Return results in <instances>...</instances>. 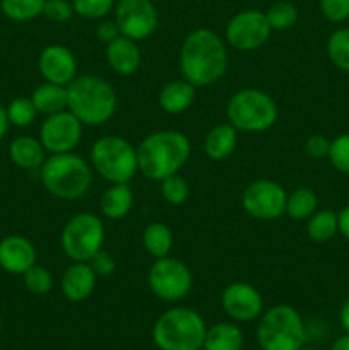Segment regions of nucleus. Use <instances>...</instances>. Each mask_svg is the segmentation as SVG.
Listing matches in <instances>:
<instances>
[{
  "label": "nucleus",
  "instance_id": "obj_1",
  "mask_svg": "<svg viewBox=\"0 0 349 350\" xmlns=\"http://www.w3.org/2000/svg\"><path fill=\"white\" fill-rule=\"evenodd\" d=\"M228 50L219 34L201 27L188 34L180 48V72L195 88L216 84L228 70Z\"/></svg>",
  "mask_w": 349,
  "mask_h": 350
},
{
  "label": "nucleus",
  "instance_id": "obj_2",
  "mask_svg": "<svg viewBox=\"0 0 349 350\" xmlns=\"http://www.w3.org/2000/svg\"><path fill=\"white\" fill-rule=\"evenodd\" d=\"M192 144L185 133L178 130H161L144 137L137 146L139 171L153 181L177 174L188 163Z\"/></svg>",
  "mask_w": 349,
  "mask_h": 350
},
{
  "label": "nucleus",
  "instance_id": "obj_3",
  "mask_svg": "<svg viewBox=\"0 0 349 350\" xmlns=\"http://www.w3.org/2000/svg\"><path fill=\"white\" fill-rule=\"evenodd\" d=\"M116 92L99 75H79L67 85V109L88 126L105 125L116 111Z\"/></svg>",
  "mask_w": 349,
  "mask_h": 350
},
{
  "label": "nucleus",
  "instance_id": "obj_4",
  "mask_svg": "<svg viewBox=\"0 0 349 350\" xmlns=\"http://www.w3.org/2000/svg\"><path fill=\"white\" fill-rule=\"evenodd\" d=\"M40 178L50 195L60 200H77L91 188L92 167L74 152L51 154L40 167Z\"/></svg>",
  "mask_w": 349,
  "mask_h": 350
},
{
  "label": "nucleus",
  "instance_id": "obj_5",
  "mask_svg": "<svg viewBox=\"0 0 349 350\" xmlns=\"http://www.w3.org/2000/svg\"><path fill=\"white\" fill-rule=\"evenodd\" d=\"M205 321L190 308L164 311L153 327V342L159 350H197L205 338Z\"/></svg>",
  "mask_w": 349,
  "mask_h": 350
},
{
  "label": "nucleus",
  "instance_id": "obj_6",
  "mask_svg": "<svg viewBox=\"0 0 349 350\" xmlns=\"http://www.w3.org/2000/svg\"><path fill=\"white\" fill-rule=\"evenodd\" d=\"M257 342L262 350H301L307 328L300 313L289 304H276L260 314Z\"/></svg>",
  "mask_w": 349,
  "mask_h": 350
},
{
  "label": "nucleus",
  "instance_id": "obj_7",
  "mask_svg": "<svg viewBox=\"0 0 349 350\" xmlns=\"http://www.w3.org/2000/svg\"><path fill=\"white\" fill-rule=\"evenodd\" d=\"M279 109L267 92L255 88L240 89L229 98L226 118L238 132L260 133L277 122Z\"/></svg>",
  "mask_w": 349,
  "mask_h": 350
},
{
  "label": "nucleus",
  "instance_id": "obj_8",
  "mask_svg": "<svg viewBox=\"0 0 349 350\" xmlns=\"http://www.w3.org/2000/svg\"><path fill=\"white\" fill-rule=\"evenodd\" d=\"M91 167L109 185L130 183L139 171L137 147L118 135L99 137L92 144Z\"/></svg>",
  "mask_w": 349,
  "mask_h": 350
},
{
  "label": "nucleus",
  "instance_id": "obj_9",
  "mask_svg": "<svg viewBox=\"0 0 349 350\" xmlns=\"http://www.w3.org/2000/svg\"><path fill=\"white\" fill-rule=\"evenodd\" d=\"M105 243V226L91 212L75 214L65 222L60 234V246L72 262H89Z\"/></svg>",
  "mask_w": 349,
  "mask_h": 350
},
{
  "label": "nucleus",
  "instance_id": "obj_10",
  "mask_svg": "<svg viewBox=\"0 0 349 350\" xmlns=\"http://www.w3.org/2000/svg\"><path fill=\"white\" fill-rule=\"evenodd\" d=\"M194 284L190 269L181 260L164 256L151 265L147 273V286L151 293L161 301L177 303L188 296Z\"/></svg>",
  "mask_w": 349,
  "mask_h": 350
},
{
  "label": "nucleus",
  "instance_id": "obj_11",
  "mask_svg": "<svg viewBox=\"0 0 349 350\" xmlns=\"http://www.w3.org/2000/svg\"><path fill=\"white\" fill-rule=\"evenodd\" d=\"M287 193L272 180L252 181L243 190V211L259 221H276L286 214Z\"/></svg>",
  "mask_w": 349,
  "mask_h": 350
},
{
  "label": "nucleus",
  "instance_id": "obj_12",
  "mask_svg": "<svg viewBox=\"0 0 349 350\" xmlns=\"http://www.w3.org/2000/svg\"><path fill=\"white\" fill-rule=\"evenodd\" d=\"M115 23L122 36L142 41L153 36L159 26V14L153 0H118Z\"/></svg>",
  "mask_w": 349,
  "mask_h": 350
},
{
  "label": "nucleus",
  "instance_id": "obj_13",
  "mask_svg": "<svg viewBox=\"0 0 349 350\" xmlns=\"http://www.w3.org/2000/svg\"><path fill=\"white\" fill-rule=\"evenodd\" d=\"M270 26L266 12L260 10H242L229 19L226 26V41L229 46L240 51H253L263 46L270 38Z\"/></svg>",
  "mask_w": 349,
  "mask_h": 350
},
{
  "label": "nucleus",
  "instance_id": "obj_14",
  "mask_svg": "<svg viewBox=\"0 0 349 350\" xmlns=\"http://www.w3.org/2000/svg\"><path fill=\"white\" fill-rule=\"evenodd\" d=\"M82 123L68 109L44 118L40 129V142L50 154L74 152L82 140Z\"/></svg>",
  "mask_w": 349,
  "mask_h": 350
},
{
  "label": "nucleus",
  "instance_id": "obj_15",
  "mask_svg": "<svg viewBox=\"0 0 349 350\" xmlns=\"http://www.w3.org/2000/svg\"><path fill=\"white\" fill-rule=\"evenodd\" d=\"M221 306L233 321L250 323L262 314L263 299L252 284L233 282L222 291Z\"/></svg>",
  "mask_w": 349,
  "mask_h": 350
},
{
  "label": "nucleus",
  "instance_id": "obj_16",
  "mask_svg": "<svg viewBox=\"0 0 349 350\" xmlns=\"http://www.w3.org/2000/svg\"><path fill=\"white\" fill-rule=\"evenodd\" d=\"M38 70L47 82L68 85L77 77V60L70 48L64 44H48L38 57Z\"/></svg>",
  "mask_w": 349,
  "mask_h": 350
},
{
  "label": "nucleus",
  "instance_id": "obj_17",
  "mask_svg": "<svg viewBox=\"0 0 349 350\" xmlns=\"http://www.w3.org/2000/svg\"><path fill=\"white\" fill-rule=\"evenodd\" d=\"M36 263V248L27 238L7 236L0 241V267L12 275H23Z\"/></svg>",
  "mask_w": 349,
  "mask_h": 350
},
{
  "label": "nucleus",
  "instance_id": "obj_18",
  "mask_svg": "<svg viewBox=\"0 0 349 350\" xmlns=\"http://www.w3.org/2000/svg\"><path fill=\"white\" fill-rule=\"evenodd\" d=\"M96 279L98 277L88 262H72V265H68L62 275V294L70 303H82L94 293Z\"/></svg>",
  "mask_w": 349,
  "mask_h": 350
},
{
  "label": "nucleus",
  "instance_id": "obj_19",
  "mask_svg": "<svg viewBox=\"0 0 349 350\" xmlns=\"http://www.w3.org/2000/svg\"><path fill=\"white\" fill-rule=\"evenodd\" d=\"M106 62L109 68L118 75H132L139 70L142 55L137 41L122 36L106 44Z\"/></svg>",
  "mask_w": 349,
  "mask_h": 350
},
{
  "label": "nucleus",
  "instance_id": "obj_20",
  "mask_svg": "<svg viewBox=\"0 0 349 350\" xmlns=\"http://www.w3.org/2000/svg\"><path fill=\"white\" fill-rule=\"evenodd\" d=\"M195 101V85L185 79L166 82L157 94L161 109L170 115H181L192 108Z\"/></svg>",
  "mask_w": 349,
  "mask_h": 350
},
{
  "label": "nucleus",
  "instance_id": "obj_21",
  "mask_svg": "<svg viewBox=\"0 0 349 350\" xmlns=\"http://www.w3.org/2000/svg\"><path fill=\"white\" fill-rule=\"evenodd\" d=\"M44 147L41 146L40 139L31 135H21L12 140L9 147V157L17 167L26 171L40 170L44 163Z\"/></svg>",
  "mask_w": 349,
  "mask_h": 350
},
{
  "label": "nucleus",
  "instance_id": "obj_22",
  "mask_svg": "<svg viewBox=\"0 0 349 350\" xmlns=\"http://www.w3.org/2000/svg\"><path fill=\"white\" fill-rule=\"evenodd\" d=\"M238 146V130L231 123L212 126L204 139V150L212 161H222L231 156Z\"/></svg>",
  "mask_w": 349,
  "mask_h": 350
},
{
  "label": "nucleus",
  "instance_id": "obj_23",
  "mask_svg": "<svg viewBox=\"0 0 349 350\" xmlns=\"http://www.w3.org/2000/svg\"><path fill=\"white\" fill-rule=\"evenodd\" d=\"M133 207V191L129 183H115L103 193L99 211L109 221H120L129 215Z\"/></svg>",
  "mask_w": 349,
  "mask_h": 350
},
{
  "label": "nucleus",
  "instance_id": "obj_24",
  "mask_svg": "<svg viewBox=\"0 0 349 350\" xmlns=\"http://www.w3.org/2000/svg\"><path fill=\"white\" fill-rule=\"evenodd\" d=\"M31 101H33L38 115L50 116L64 111L67 109V85L44 81L43 84L34 89L31 94Z\"/></svg>",
  "mask_w": 349,
  "mask_h": 350
},
{
  "label": "nucleus",
  "instance_id": "obj_25",
  "mask_svg": "<svg viewBox=\"0 0 349 350\" xmlns=\"http://www.w3.org/2000/svg\"><path fill=\"white\" fill-rule=\"evenodd\" d=\"M245 344L242 328L231 321H221L207 328L204 338V350H242Z\"/></svg>",
  "mask_w": 349,
  "mask_h": 350
},
{
  "label": "nucleus",
  "instance_id": "obj_26",
  "mask_svg": "<svg viewBox=\"0 0 349 350\" xmlns=\"http://www.w3.org/2000/svg\"><path fill=\"white\" fill-rule=\"evenodd\" d=\"M142 246L154 260L170 256L173 248V232L164 222H151L142 232Z\"/></svg>",
  "mask_w": 349,
  "mask_h": 350
},
{
  "label": "nucleus",
  "instance_id": "obj_27",
  "mask_svg": "<svg viewBox=\"0 0 349 350\" xmlns=\"http://www.w3.org/2000/svg\"><path fill=\"white\" fill-rule=\"evenodd\" d=\"M339 232L337 212L331 208L317 211L307 219V234L313 243H327Z\"/></svg>",
  "mask_w": 349,
  "mask_h": 350
},
{
  "label": "nucleus",
  "instance_id": "obj_28",
  "mask_svg": "<svg viewBox=\"0 0 349 350\" xmlns=\"http://www.w3.org/2000/svg\"><path fill=\"white\" fill-rule=\"evenodd\" d=\"M318 198L313 190L307 187L296 188L287 195L286 215L293 221H307L310 215L317 212Z\"/></svg>",
  "mask_w": 349,
  "mask_h": 350
},
{
  "label": "nucleus",
  "instance_id": "obj_29",
  "mask_svg": "<svg viewBox=\"0 0 349 350\" xmlns=\"http://www.w3.org/2000/svg\"><path fill=\"white\" fill-rule=\"evenodd\" d=\"M47 0H0V9L9 19L24 23L43 14Z\"/></svg>",
  "mask_w": 349,
  "mask_h": 350
},
{
  "label": "nucleus",
  "instance_id": "obj_30",
  "mask_svg": "<svg viewBox=\"0 0 349 350\" xmlns=\"http://www.w3.org/2000/svg\"><path fill=\"white\" fill-rule=\"evenodd\" d=\"M328 60L342 72H349V27L335 29L327 40Z\"/></svg>",
  "mask_w": 349,
  "mask_h": 350
},
{
  "label": "nucleus",
  "instance_id": "obj_31",
  "mask_svg": "<svg viewBox=\"0 0 349 350\" xmlns=\"http://www.w3.org/2000/svg\"><path fill=\"white\" fill-rule=\"evenodd\" d=\"M266 17H267V23H269L270 29L286 31L296 24L298 9L294 3L281 0V2L272 3V5L266 10Z\"/></svg>",
  "mask_w": 349,
  "mask_h": 350
},
{
  "label": "nucleus",
  "instance_id": "obj_32",
  "mask_svg": "<svg viewBox=\"0 0 349 350\" xmlns=\"http://www.w3.org/2000/svg\"><path fill=\"white\" fill-rule=\"evenodd\" d=\"M161 183V195H163L164 200L170 205H183L185 202L190 197V185L180 174H171V176L164 178L159 181Z\"/></svg>",
  "mask_w": 349,
  "mask_h": 350
},
{
  "label": "nucleus",
  "instance_id": "obj_33",
  "mask_svg": "<svg viewBox=\"0 0 349 350\" xmlns=\"http://www.w3.org/2000/svg\"><path fill=\"white\" fill-rule=\"evenodd\" d=\"M5 111L10 125L19 126V129L29 126L38 116V111L36 108H34L31 98H24V96L12 99V101L9 103V106L5 108Z\"/></svg>",
  "mask_w": 349,
  "mask_h": 350
},
{
  "label": "nucleus",
  "instance_id": "obj_34",
  "mask_svg": "<svg viewBox=\"0 0 349 350\" xmlns=\"http://www.w3.org/2000/svg\"><path fill=\"white\" fill-rule=\"evenodd\" d=\"M23 277L26 289L34 296H44L53 287V277H51L50 270L43 265H38V263L27 269L23 273Z\"/></svg>",
  "mask_w": 349,
  "mask_h": 350
},
{
  "label": "nucleus",
  "instance_id": "obj_35",
  "mask_svg": "<svg viewBox=\"0 0 349 350\" xmlns=\"http://www.w3.org/2000/svg\"><path fill=\"white\" fill-rule=\"evenodd\" d=\"M328 159L339 173L349 176V133H341L332 140Z\"/></svg>",
  "mask_w": 349,
  "mask_h": 350
},
{
  "label": "nucleus",
  "instance_id": "obj_36",
  "mask_svg": "<svg viewBox=\"0 0 349 350\" xmlns=\"http://www.w3.org/2000/svg\"><path fill=\"white\" fill-rule=\"evenodd\" d=\"M115 0H72L74 12L84 19H103L113 9Z\"/></svg>",
  "mask_w": 349,
  "mask_h": 350
},
{
  "label": "nucleus",
  "instance_id": "obj_37",
  "mask_svg": "<svg viewBox=\"0 0 349 350\" xmlns=\"http://www.w3.org/2000/svg\"><path fill=\"white\" fill-rule=\"evenodd\" d=\"M74 14V5L68 0H47L44 2L43 16L51 23L64 24L70 21Z\"/></svg>",
  "mask_w": 349,
  "mask_h": 350
},
{
  "label": "nucleus",
  "instance_id": "obj_38",
  "mask_svg": "<svg viewBox=\"0 0 349 350\" xmlns=\"http://www.w3.org/2000/svg\"><path fill=\"white\" fill-rule=\"evenodd\" d=\"M320 10L331 23H344L349 19V0H320Z\"/></svg>",
  "mask_w": 349,
  "mask_h": 350
},
{
  "label": "nucleus",
  "instance_id": "obj_39",
  "mask_svg": "<svg viewBox=\"0 0 349 350\" xmlns=\"http://www.w3.org/2000/svg\"><path fill=\"white\" fill-rule=\"evenodd\" d=\"M88 263L91 265L96 277H109L116 269L115 258L112 256V253L105 252V250H99Z\"/></svg>",
  "mask_w": 349,
  "mask_h": 350
},
{
  "label": "nucleus",
  "instance_id": "obj_40",
  "mask_svg": "<svg viewBox=\"0 0 349 350\" xmlns=\"http://www.w3.org/2000/svg\"><path fill=\"white\" fill-rule=\"evenodd\" d=\"M331 142L325 135H320V133H315V135H310L305 142V152L311 157V159H324V157H328V152H331Z\"/></svg>",
  "mask_w": 349,
  "mask_h": 350
},
{
  "label": "nucleus",
  "instance_id": "obj_41",
  "mask_svg": "<svg viewBox=\"0 0 349 350\" xmlns=\"http://www.w3.org/2000/svg\"><path fill=\"white\" fill-rule=\"evenodd\" d=\"M120 36V29L118 26H116L115 19L113 21H101V23L98 24V27H96V38H98L101 43L108 44L109 41H113L115 38Z\"/></svg>",
  "mask_w": 349,
  "mask_h": 350
},
{
  "label": "nucleus",
  "instance_id": "obj_42",
  "mask_svg": "<svg viewBox=\"0 0 349 350\" xmlns=\"http://www.w3.org/2000/svg\"><path fill=\"white\" fill-rule=\"evenodd\" d=\"M337 221L339 232L349 241V205H346L344 208H341V212H337Z\"/></svg>",
  "mask_w": 349,
  "mask_h": 350
},
{
  "label": "nucleus",
  "instance_id": "obj_43",
  "mask_svg": "<svg viewBox=\"0 0 349 350\" xmlns=\"http://www.w3.org/2000/svg\"><path fill=\"white\" fill-rule=\"evenodd\" d=\"M339 320H341V325L346 330V334H349V297L342 303L341 311H339Z\"/></svg>",
  "mask_w": 349,
  "mask_h": 350
},
{
  "label": "nucleus",
  "instance_id": "obj_44",
  "mask_svg": "<svg viewBox=\"0 0 349 350\" xmlns=\"http://www.w3.org/2000/svg\"><path fill=\"white\" fill-rule=\"evenodd\" d=\"M9 118H7V111L2 105H0V140L5 137L7 129H9Z\"/></svg>",
  "mask_w": 349,
  "mask_h": 350
},
{
  "label": "nucleus",
  "instance_id": "obj_45",
  "mask_svg": "<svg viewBox=\"0 0 349 350\" xmlns=\"http://www.w3.org/2000/svg\"><path fill=\"white\" fill-rule=\"evenodd\" d=\"M331 350H349V334L342 335V337H339L337 340L332 344Z\"/></svg>",
  "mask_w": 349,
  "mask_h": 350
},
{
  "label": "nucleus",
  "instance_id": "obj_46",
  "mask_svg": "<svg viewBox=\"0 0 349 350\" xmlns=\"http://www.w3.org/2000/svg\"><path fill=\"white\" fill-rule=\"evenodd\" d=\"M0 330H2V317H0Z\"/></svg>",
  "mask_w": 349,
  "mask_h": 350
},
{
  "label": "nucleus",
  "instance_id": "obj_47",
  "mask_svg": "<svg viewBox=\"0 0 349 350\" xmlns=\"http://www.w3.org/2000/svg\"><path fill=\"white\" fill-rule=\"evenodd\" d=\"M301 350H317V349H305V347H303Z\"/></svg>",
  "mask_w": 349,
  "mask_h": 350
},
{
  "label": "nucleus",
  "instance_id": "obj_48",
  "mask_svg": "<svg viewBox=\"0 0 349 350\" xmlns=\"http://www.w3.org/2000/svg\"><path fill=\"white\" fill-rule=\"evenodd\" d=\"M197 350H204V349H197Z\"/></svg>",
  "mask_w": 349,
  "mask_h": 350
}]
</instances>
